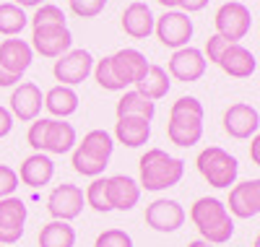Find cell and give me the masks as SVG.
Returning <instances> with one entry per match:
<instances>
[{
    "mask_svg": "<svg viewBox=\"0 0 260 247\" xmlns=\"http://www.w3.org/2000/svg\"><path fill=\"white\" fill-rule=\"evenodd\" d=\"M11 130H13V115H11L8 107L0 104V138L11 136Z\"/></svg>",
    "mask_w": 260,
    "mask_h": 247,
    "instance_id": "obj_38",
    "label": "cell"
},
{
    "mask_svg": "<svg viewBox=\"0 0 260 247\" xmlns=\"http://www.w3.org/2000/svg\"><path fill=\"white\" fill-rule=\"evenodd\" d=\"M185 162L164 148H148L138 162V185L148 193H161L182 182Z\"/></svg>",
    "mask_w": 260,
    "mask_h": 247,
    "instance_id": "obj_1",
    "label": "cell"
},
{
    "mask_svg": "<svg viewBox=\"0 0 260 247\" xmlns=\"http://www.w3.org/2000/svg\"><path fill=\"white\" fill-rule=\"evenodd\" d=\"M29 219V208L18 195L0 198V244L13 247L24 237V227Z\"/></svg>",
    "mask_w": 260,
    "mask_h": 247,
    "instance_id": "obj_9",
    "label": "cell"
},
{
    "mask_svg": "<svg viewBox=\"0 0 260 247\" xmlns=\"http://www.w3.org/2000/svg\"><path fill=\"white\" fill-rule=\"evenodd\" d=\"M21 185V179H18V172L8 164H0V198H11L16 195Z\"/></svg>",
    "mask_w": 260,
    "mask_h": 247,
    "instance_id": "obj_36",
    "label": "cell"
},
{
    "mask_svg": "<svg viewBox=\"0 0 260 247\" xmlns=\"http://www.w3.org/2000/svg\"><path fill=\"white\" fill-rule=\"evenodd\" d=\"M50 120H52V117H37V120L29 125V130H26V141H29V146H31L34 151H42V153H45V138H47Z\"/></svg>",
    "mask_w": 260,
    "mask_h": 247,
    "instance_id": "obj_33",
    "label": "cell"
},
{
    "mask_svg": "<svg viewBox=\"0 0 260 247\" xmlns=\"http://www.w3.org/2000/svg\"><path fill=\"white\" fill-rule=\"evenodd\" d=\"M29 24H31V29H37V26H68L65 24V13L52 3H42L34 11V16L29 18Z\"/></svg>",
    "mask_w": 260,
    "mask_h": 247,
    "instance_id": "obj_32",
    "label": "cell"
},
{
    "mask_svg": "<svg viewBox=\"0 0 260 247\" xmlns=\"http://www.w3.org/2000/svg\"><path fill=\"white\" fill-rule=\"evenodd\" d=\"M169 88H172V78H169V73L161 68V65H148L146 76L136 83V91H141L151 102L164 99L169 94Z\"/></svg>",
    "mask_w": 260,
    "mask_h": 247,
    "instance_id": "obj_26",
    "label": "cell"
},
{
    "mask_svg": "<svg viewBox=\"0 0 260 247\" xmlns=\"http://www.w3.org/2000/svg\"><path fill=\"white\" fill-rule=\"evenodd\" d=\"M143 219H146V224L154 232L169 234V232H177L182 227L187 213H185L180 200H175V198H156L154 203L146 206V216Z\"/></svg>",
    "mask_w": 260,
    "mask_h": 247,
    "instance_id": "obj_10",
    "label": "cell"
},
{
    "mask_svg": "<svg viewBox=\"0 0 260 247\" xmlns=\"http://www.w3.org/2000/svg\"><path fill=\"white\" fill-rule=\"evenodd\" d=\"M229 213L234 219H255L260 216V177L234 182L229 190Z\"/></svg>",
    "mask_w": 260,
    "mask_h": 247,
    "instance_id": "obj_16",
    "label": "cell"
},
{
    "mask_svg": "<svg viewBox=\"0 0 260 247\" xmlns=\"http://www.w3.org/2000/svg\"><path fill=\"white\" fill-rule=\"evenodd\" d=\"M192 18L182 11H164L156 24H154V34L156 39L164 44V47H172V50H180V47H187L190 39H192Z\"/></svg>",
    "mask_w": 260,
    "mask_h": 247,
    "instance_id": "obj_6",
    "label": "cell"
},
{
    "mask_svg": "<svg viewBox=\"0 0 260 247\" xmlns=\"http://www.w3.org/2000/svg\"><path fill=\"white\" fill-rule=\"evenodd\" d=\"M107 195H110L112 211H133L141 200V185L127 174H112L107 177Z\"/></svg>",
    "mask_w": 260,
    "mask_h": 247,
    "instance_id": "obj_20",
    "label": "cell"
},
{
    "mask_svg": "<svg viewBox=\"0 0 260 247\" xmlns=\"http://www.w3.org/2000/svg\"><path fill=\"white\" fill-rule=\"evenodd\" d=\"M117 117H146V120H154L156 115V102L146 99L141 91H136V88H130V91H125L120 99H117Z\"/></svg>",
    "mask_w": 260,
    "mask_h": 247,
    "instance_id": "obj_27",
    "label": "cell"
},
{
    "mask_svg": "<svg viewBox=\"0 0 260 247\" xmlns=\"http://www.w3.org/2000/svg\"><path fill=\"white\" fill-rule=\"evenodd\" d=\"M195 167H198L201 177L211 188H232L237 182V177H240V162H237V156H232L229 151H224L221 146H208L198 153V159H195Z\"/></svg>",
    "mask_w": 260,
    "mask_h": 247,
    "instance_id": "obj_5",
    "label": "cell"
},
{
    "mask_svg": "<svg viewBox=\"0 0 260 247\" xmlns=\"http://www.w3.org/2000/svg\"><path fill=\"white\" fill-rule=\"evenodd\" d=\"M224 130L234 141H247L260 130V112L252 104L237 102L224 112Z\"/></svg>",
    "mask_w": 260,
    "mask_h": 247,
    "instance_id": "obj_14",
    "label": "cell"
},
{
    "mask_svg": "<svg viewBox=\"0 0 260 247\" xmlns=\"http://www.w3.org/2000/svg\"><path fill=\"white\" fill-rule=\"evenodd\" d=\"M154 24H156V16L151 13V8L141 0L130 3L125 11H122V29L127 37L133 39H146L154 34Z\"/></svg>",
    "mask_w": 260,
    "mask_h": 247,
    "instance_id": "obj_22",
    "label": "cell"
},
{
    "mask_svg": "<svg viewBox=\"0 0 260 247\" xmlns=\"http://www.w3.org/2000/svg\"><path fill=\"white\" fill-rule=\"evenodd\" d=\"M213 26H216V34H221L224 39L240 42V39L247 37V32L252 26L250 8L245 3H240V0H229V3H224L219 11H216Z\"/></svg>",
    "mask_w": 260,
    "mask_h": 247,
    "instance_id": "obj_7",
    "label": "cell"
},
{
    "mask_svg": "<svg viewBox=\"0 0 260 247\" xmlns=\"http://www.w3.org/2000/svg\"><path fill=\"white\" fill-rule=\"evenodd\" d=\"M31 50L42 57L57 60L73 50V34L68 26H37L31 29Z\"/></svg>",
    "mask_w": 260,
    "mask_h": 247,
    "instance_id": "obj_12",
    "label": "cell"
},
{
    "mask_svg": "<svg viewBox=\"0 0 260 247\" xmlns=\"http://www.w3.org/2000/svg\"><path fill=\"white\" fill-rule=\"evenodd\" d=\"M187 247H216V244H211L206 239H192V242H187Z\"/></svg>",
    "mask_w": 260,
    "mask_h": 247,
    "instance_id": "obj_43",
    "label": "cell"
},
{
    "mask_svg": "<svg viewBox=\"0 0 260 247\" xmlns=\"http://www.w3.org/2000/svg\"><path fill=\"white\" fill-rule=\"evenodd\" d=\"M39 247H76V229L68 221H50L39 229Z\"/></svg>",
    "mask_w": 260,
    "mask_h": 247,
    "instance_id": "obj_28",
    "label": "cell"
},
{
    "mask_svg": "<svg viewBox=\"0 0 260 247\" xmlns=\"http://www.w3.org/2000/svg\"><path fill=\"white\" fill-rule=\"evenodd\" d=\"M45 107L55 120H65L71 117L73 112L78 109V94L73 91L71 86H52L50 91L45 94Z\"/></svg>",
    "mask_w": 260,
    "mask_h": 247,
    "instance_id": "obj_25",
    "label": "cell"
},
{
    "mask_svg": "<svg viewBox=\"0 0 260 247\" xmlns=\"http://www.w3.org/2000/svg\"><path fill=\"white\" fill-rule=\"evenodd\" d=\"M115 151V138L112 133H107L102 128H94L83 136L81 143H76V148L71 151V164L78 174L83 177H102L107 164L112 159Z\"/></svg>",
    "mask_w": 260,
    "mask_h": 247,
    "instance_id": "obj_4",
    "label": "cell"
},
{
    "mask_svg": "<svg viewBox=\"0 0 260 247\" xmlns=\"http://www.w3.org/2000/svg\"><path fill=\"white\" fill-rule=\"evenodd\" d=\"M190 221L201 232V239L211 244H226L234 237V216L219 198H198L190 206Z\"/></svg>",
    "mask_w": 260,
    "mask_h": 247,
    "instance_id": "obj_2",
    "label": "cell"
},
{
    "mask_svg": "<svg viewBox=\"0 0 260 247\" xmlns=\"http://www.w3.org/2000/svg\"><path fill=\"white\" fill-rule=\"evenodd\" d=\"M52 177H55V162L50 153H42V151H34L31 156H26L18 167V179L31 190L50 185Z\"/></svg>",
    "mask_w": 260,
    "mask_h": 247,
    "instance_id": "obj_18",
    "label": "cell"
},
{
    "mask_svg": "<svg viewBox=\"0 0 260 247\" xmlns=\"http://www.w3.org/2000/svg\"><path fill=\"white\" fill-rule=\"evenodd\" d=\"M29 26L26 11L16 3H0V34L3 37H18Z\"/></svg>",
    "mask_w": 260,
    "mask_h": 247,
    "instance_id": "obj_29",
    "label": "cell"
},
{
    "mask_svg": "<svg viewBox=\"0 0 260 247\" xmlns=\"http://www.w3.org/2000/svg\"><path fill=\"white\" fill-rule=\"evenodd\" d=\"M83 198H86V206L94 208L96 213H110L112 211L110 195H107V177L104 174L91 179L89 188H86V193H83Z\"/></svg>",
    "mask_w": 260,
    "mask_h": 247,
    "instance_id": "obj_30",
    "label": "cell"
},
{
    "mask_svg": "<svg viewBox=\"0 0 260 247\" xmlns=\"http://www.w3.org/2000/svg\"><path fill=\"white\" fill-rule=\"evenodd\" d=\"M203 117H206V109L198 99L195 97H180L169 107V122H167L169 141L180 148H190L195 143H201Z\"/></svg>",
    "mask_w": 260,
    "mask_h": 247,
    "instance_id": "obj_3",
    "label": "cell"
},
{
    "mask_svg": "<svg viewBox=\"0 0 260 247\" xmlns=\"http://www.w3.org/2000/svg\"><path fill=\"white\" fill-rule=\"evenodd\" d=\"M250 159L260 167V130L252 136V141H250Z\"/></svg>",
    "mask_w": 260,
    "mask_h": 247,
    "instance_id": "obj_41",
    "label": "cell"
},
{
    "mask_svg": "<svg viewBox=\"0 0 260 247\" xmlns=\"http://www.w3.org/2000/svg\"><path fill=\"white\" fill-rule=\"evenodd\" d=\"M11 3H16V6H21V8H39L42 3H45V0H11Z\"/></svg>",
    "mask_w": 260,
    "mask_h": 247,
    "instance_id": "obj_42",
    "label": "cell"
},
{
    "mask_svg": "<svg viewBox=\"0 0 260 247\" xmlns=\"http://www.w3.org/2000/svg\"><path fill=\"white\" fill-rule=\"evenodd\" d=\"M68 6L78 18H96L104 11L107 0H68Z\"/></svg>",
    "mask_w": 260,
    "mask_h": 247,
    "instance_id": "obj_35",
    "label": "cell"
},
{
    "mask_svg": "<svg viewBox=\"0 0 260 247\" xmlns=\"http://www.w3.org/2000/svg\"><path fill=\"white\" fill-rule=\"evenodd\" d=\"M206 65H208L206 55L198 47H190V44H187V47H180V50L172 52L169 65H167V73H169V78H175V81L192 83V81L203 78Z\"/></svg>",
    "mask_w": 260,
    "mask_h": 247,
    "instance_id": "obj_13",
    "label": "cell"
},
{
    "mask_svg": "<svg viewBox=\"0 0 260 247\" xmlns=\"http://www.w3.org/2000/svg\"><path fill=\"white\" fill-rule=\"evenodd\" d=\"M18 83H21V78L13 76V73H8L3 65H0V88H13V86H18Z\"/></svg>",
    "mask_w": 260,
    "mask_h": 247,
    "instance_id": "obj_40",
    "label": "cell"
},
{
    "mask_svg": "<svg viewBox=\"0 0 260 247\" xmlns=\"http://www.w3.org/2000/svg\"><path fill=\"white\" fill-rule=\"evenodd\" d=\"M83 206H86V198H83V190L78 185H71V182H62L57 188H52L50 198H47V211L55 221H73L83 213Z\"/></svg>",
    "mask_w": 260,
    "mask_h": 247,
    "instance_id": "obj_11",
    "label": "cell"
},
{
    "mask_svg": "<svg viewBox=\"0 0 260 247\" xmlns=\"http://www.w3.org/2000/svg\"><path fill=\"white\" fill-rule=\"evenodd\" d=\"M115 143L127 148H141L151 138V120L146 117H117L115 122Z\"/></svg>",
    "mask_w": 260,
    "mask_h": 247,
    "instance_id": "obj_23",
    "label": "cell"
},
{
    "mask_svg": "<svg viewBox=\"0 0 260 247\" xmlns=\"http://www.w3.org/2000/svg\"><path fill=\"white\" fill-rule=\"evenodd\" d=\"M156 3H159V6H164L167 11H172V8L177 6V0H156Z\"/></svg>",
    "mask_w": 260,
    "mask_h": 247,
    "instance_id": "obj_44",
    "label": "cell"
},
{
    "mask_svg": "<svg viewBox=\"0 0 260 247\" xmlns=\"http://www.w3.org/2000/svg\"><path fill=\"white\" fill-rule=\"evenodd\" d=\"M229 44H234V42L224 39L221 34H211V37L206 39V50H203L206 60H208V63H219V57L224 55V50L229 47Z\"/></svg>",
    "mask_w": 260,
    "mask_h": 247,
    "instance_id": "obj_37",
    "label": "cell"
},
{
    "mask_svg": "<svg viewBox=\"0 0 260 247\" xmlns=\"http://www.w3.org/2000/svg\"><path fill=\"white\" fill-rule=\"evenodd\" d=\"M0 247H8V244H0Z\"/></svg>",
    "mask_w": 260,
    "mask_h": 247,
    "instance_id": "obj_46",
    "label": "cell"
},
{
    "mask_svg": "<svg viewBox=\"0 0 260 247\" xmlns=\"http://www.w3.org/2000/svg\"><path fill=\"white\" fill-rule=\"evenodd\" d=\"M78 143V136H76V128L65 120H50V128H47V138H45V153L50 156H62V153H71Z\"/></svg>",
    "mask_w": 260,
    "mask_h": 247,
    "instance_id": "obj_24",
    "label": "cell"
},
{
    "mask_svg": "<svg viewBox=\"0 0 260 247\" xmlns=\"http://www.w3.org/2000/svg\"><path fill=\"white\" fill-rule=\"evenodd\" d=\"M252 247H260V234L255 237V242H252Z\"/></svg>",
    "mask_w": 260,
    "mask_h": 247,
    "instance_id": "obj_45",
    "label": "cell"
},
{
    "mask_svg": "<svg viewBox=\"0 0 260 247\" xmlns=\"http://www.w3.org/2000/svg\"><path fill=\"white\" fill-rule=\"evenodd\" d=\"M110 63H112V71H115V76L125 83V86H136L143 76H146V71H148V60H146V55L141 52V50H136V47H122V50H117L115 55H110Z\"/></svg>",
    "mask_w": 260,
    "mask_h": 247,
    "instance_id": "obj_17",
    "label": "cell"
},
{
    "mask_svg": "<svg viewBox=\"0 0 260 247\" xmlns=\"http://www.w3.org/2000/svg\"><path fill=\"white\" fill-rule=\"evenodd\" d=\"M11 115L13 120H21V122H34L39 117L42 107H45V97H42V88L31 81H24L13 86L11 91Z\"/></svg>",
    "mask_w": 260,
    "mask_h": 247,
    "instance_id": "obj_15",
    "label": "cell"
},
{
    "mask_svg": "<svg viewBox=\"0 0 260 247\" xmlns=\"http://www.w3.org/2000/svg\"><path fill=\"white\" fill-rule=\"evenodd\" d=\"M94 71V55L89 50H68L62 57L55 60L52 65V76L60 86H78Z\"/></svg>",
    "mask_w": 260,
    "mask_h": 247,
    "instance_id": "obj_8",
    "label": "cell"
},
{
    "mask_svg": "<svg viewBox=\"0 0 260 247\" xmlns=\"http://www.w3.org/2000/svg\"><path fill=\"white\" fill-rule=\"evenodd\" d=\"M208 6V0H177V8L182 11V13H198V11H203Z\"/></svg>",
    "mask_w": 260,
    "mask_h": 247,
    "instance_id": "obj_39",
    "label": "cell"
},
{
    "mask_svg": "<svg viewBox=\"0 0 260 247\" xmlns=\"http://www.w3.org/2000/svg\"><path fill=\"white\" fill-rule=\"evenodd\" d=\"M216 65L232 78H250L255 73V68H257V60H255V55L247 47H242L240 42H234V44H229V47L224 50V55L219 57Z\"/></svg>",
    "mask_w": 260,
    "mask_h": 247,
    "instance_id": "obj_21",
    "label": "cell"
},
{
    "mask_svg": "<svg viewBox=\"0 0 260 247\" xmlns=\"http://www.w3.org/2000/svg\"><path fill=\"white\" fill-rule=\"evenodd\" d=\"M94 247H133V237L122 229H107L96 237Z\"/></svg>",
    "mask_w": 260,
    "mask_h": 247,
    "instance_id": "obj_34",
    "label": "cell"
},
{
    "mask_svg": "<svg viewBox=\"0 0 260 247\" xmlns=\"http://www.w3.org/2000/svg\"><path fill=\"white\" fill-rule=\"evenodd\" d=\"M34 60V50L26 39H16V37H8L0 42V65L13 73V76H24L29 71V65Z\"/></svg>",
    "mask_w": 260,
    "mask_h": 247,
    "instance_id": "obj_19",
    "label": "cell"
},
{
    "mask_svg": "<svg viewBox=\"0 0 260 247\" xmlns=\"http://www.w3.org/2000/svg\"><path fill=\"white\" fill-rule=\"evenodd\" d=\"M94 78H96V83L104 88V91H125V83L115 76V71H112V63H110V57H102V60H96L94 63Z\"/></svg>",
    "mask_w": 260,
    "mask_h": 247,
    "instance_id": "obj_31",
    "label": "cell"
}]
</instances>
